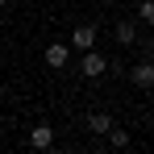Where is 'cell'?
<instances>
[{
  "mask_svg": "<svg viewBox=\"0 0 154 154\" xmlns=\"http://www.w3.org/2000/svg\"><path fill=\"white\" fill-rule=\"evenodd\" d=\"M79 71H83L88 79H100L104 71H108V58H104V54L92 46V50H83V54H79Z\"/></svg>",
  "mask_w": 154,
  "mask_h": 154,
  "instance_id": "obj_1",
  "label": "cell"
},
{
  "mask_svg": "<svg viewBox=\"0 0 154 154\" xmlns=\"http://www.w3.org/2000/svg\"><path fill=\"white\" fill-rule=\"evenodd\" d=\"M129 79H133V88H142V92H154V58H142V63H133V67H129Z\"/></svg>",
  "mask_w": 154,
  "mask_h": 154,
  "instance_id": "obj_2",
  "label": "cell"
},
{
  "mask_svg": "<svg viewBox=\"0 0 154 154\" xmlns=\"http://www.w3.org/2000/svg\"><path fill=\"white\" fill-rule=\"evenodd\" d=\"M71 46H75L79 54L92 50V46H96V25H75L71 29Z\"/></svg>",
  "mask_w": 154,
  "mask_h": 154,
  "instance_id": "obj_3",
  "label": "cell"
},
{
  "mask_svg": "<svg viewBox=\"0 0 154 154\" xmlns=\"http://www.w3.org/2000/svg\"><path fill=\"white\" fill-rule=\"evenodd\" d=\"M67 63H71V50H67L63 42H50V46H46V67H54V71H63Z\"/></svg>",
  "mask_w": 154,
  "mask_h": 154,
  "instance_id": "obj_4",
  "label": "cell"
},
{
  "mask_svg": "<svg viewBox=\"0 0 154 154\" xmlns=\"http://www.w3.org/2000/svg\"><path fill=\"white\" fill-rule=\"evenodd\" d=\"M50 142H54V129L50 125H33L29 129V146H33V150H46Z\"/></svg>",
  "mask_w": 154,
  "mask_h": 154,
  "instance_id": "obj_5",
  "label": "cell"
},
{
  "mask_svg": "<svg viewBox=\"0 0 154 154\" xmlns=\"http://www.w3.org/2000/svg\"><path fill=\"white\" fill-rule=\"evenodd\" d=\"M112 38H117L121 46H133V42H137V25H133V21H117V25H112Z\"/></svg>",
  "mask_w": 154,
  "mask_h": 154,
  "instance_id": "obj_6",
  "label": "cell"
},
{
  "mask_svg": "<svg viewBox=\"0 0 154 154\" xmlns=\"http://www.w3.org/2000/svg\"><path fill=\"white\" fill-rule=\"evenodd\" d=\"M88 129H92V133H100V137H108L112 117H108V112H92V117H88Z\"/></svg>",
  "mask_w": 154,
  "mask_h": 154,
  "instance_id": "obj_7",
  "label": "cell"
},
{
  "mask_svg": "<svg viewBox=\"0 0 154 154\" xmlns=\"http://www.w3.org/2000/svg\"><path fill=\"white\" fill-rule=\"evenodd\" d=\"M108 146H112V150H125V146H129V133L112 125V129H108Z\"/></svg>",
  "mask_w": 154,
  "mask_h": 154,
  "instance_id": "obj_8",
  "label": "cell"
},
{
  "mask_svg": "<svg viewBox=\"0 0 154 154\" xmlns=\"http://www.w3.org/2000/svg\"><path fill=\"white\" fill-rule=\"evenodd\" d=\"M137 17H142L146 25H154V0H142V4H137Z\"/></svg>",
  "mask_w": 154,
  "mask_h": 154,
  "instance_id": "obj_9",
  "label": "cell"
},
{
  "mask_svg": "<svg viewBox=\"0 0 154 154\" xmlns=\"http://www.w3.org/2000/svg\"><path fill=\"white\" fill-rule=\"evenodd\" d=\"M146 58H154V42H146Z\"/></svg>",
  "mask_w": 154,
  "mask_h": 154,
  "instance_id": "obj_10",
  "label": "cell"
},
{
  "mask_svg": "<svg viewBox=\"0 0 154 154\" xmlns=\"http://www.w3.org/2000/svg\"><path fill=\"white\" fill-rule=\"evenodd\" d=\"M0 4H8V0H0Z\"/></svg>",
  "mask_w": 154,
  "mask_h": 154,
  "instance_id": "obj_11",
  "label": "cell"
}]
</instances>
